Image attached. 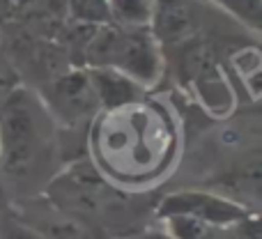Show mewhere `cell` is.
<instances>
[{
  "label": "cell",
  "instance_id": "14",
  "mask_svg": "<svg viewBox=\"0 0 262 239\" xmlns=\"http://www.w3.org/2000/svg\"><path fill=\"white\" fill-rule=\"evenodd\" d=\"M0 203H5V189H3V177H0Z\"/></svg>",
  "mask_w": 262,
  "mask_h": 239
},
{
  "label": "cell",
  "instance_id": "3",
  "mask_svg": "<svg viewBox=\"0 0 262 239\" xmlns=\"http://www.w3.org/2000/svg\"><path fill=\"white\" fill-rule=\"evenodd\" d=\"M81 67H113L149 90L161 81L163 53L152 28H118L113 23L92 28L83 46Z\"/></svg>",
  "mask_w": 262,
  "mask_h": 239
},
{
  "label": "cell",
  "instance_id": "11",
  "mask_svg": "<svg viewBox=\"0 0 262 239\" xmlns=\"http://www.w3.org/2000/svg\"><path fill=\"white\" fill-rule=\"evenodd\" d=\"M166 223V230L172 239H212L214 230L219 226L200 221V219L186 216V214H172V216L161 219Z\"/></svg>",
  "mask_w": 262,
  "mask_h": 239
},
{
  "label": "cell",
  "instance_id": "2",
  "mask_svg": "<svg viewBox=\"0 0 262 239\" xmlns=\"http://www.w3.org/2000/svg\"><path fill=\"white\" fill-rule=\"evenodd\" d=\"M60 126L49 115L35 88L26 83L0 104V177L7 193L44 189L41 175L55 161Z\"/></svg>",
  "mask_w": 262,
  "mask_h": 239
},
{
  "label": "cell",
  "instance_id": "15",
  "mask_svg": "<svg viewBox=\"0 0 262 239\" xmlns=\"http://www.w3.org/2000/svg\"><path fill=\"white\" fill-rule=\"evenodd\" d=\"M14 3H26V0H14Z\"/></svg>",
  "mask_w": 262,
  "mask_h": 239
},
{
  "label": "cell",
  "instance_id": "1",
  "mask_svg": "<svg viewBox=\"0 0 262 239\" xmlns=\"http://www.w3.org/2000/svg\"><path fill=\"white\" fill-rule=\"evenodd\" d=\"M180 145L172 111L147 95L99 111L88 126L90 161L115 189H147L161 182L177 163Z\"/></svg>",
  "mask_w": 262,
  "mask_h": 239
},
{
  "label": "cell",
  "instance_id": "8",
  "mask_svg": "<svg viewBox=\"0 0 262 239\" xmlns=\"http://www.w3.org/2000/svg\"><path fill=\"white\" fill-rule=\"evenodd\" d=\"M111 23L118 28H152L154 0H108Z\"/></svg>",
  "mask_w": 262,
  "mask_h": 239
},
{
  "label": "cell",
  "instance_id": "12",
  "mask_svg": "<svg viewBox=\"0 0 262 239\" xmlns=\"http://www.w3.org/2000/svg\"><path fill=\"white\" fill-rule=\"evenodd\" d=\"M0 239H46L41 232L23 223L16 214H7L0 219Z\"/></svg>",
  "mask_w": 262,
  "mask_h": 239
},
{
  "label": "cell",
  "instance_id": "4",
  "mask_svg": "<svg viewBox=\"0 0 262 239\" xmlns=\"http://www.w3.org/2000/svg\"><path fill=\"white\" fill-rule=\"evenodd\" d=\"M37 95L58 126L67 129L90 126V122L99 113V101L95 97L85 67L62 69L41 88H37Z\"/></svg>",
  "mask_w": 262,
  "mask_h": 239
},
{
  "label": "cell",
  "instance_id": "6",
  "mask_svg": "<svg viewBox=\"0 0 262 239\" xmlns=\"http://www.w3.org/2000/svg\"><path fill=\"white\" fill-rule=\"evenodd\" d=\"M195 28L193 0H154L152 32L159 44H177L189 39Z\"/></svg>",
  "mask_w": 262,
  "mask_h": 239
},
{
  "label": "cell",
  "instance_id": "7",
  "mask_svg": "<svg viewBox=\"0 0 262 239\" xmlns=\"http://www.w3.org/2000/svg\"><path fill=\"white\" fill-rule=\"evenodd\" d=\"M90 76L92 90L99 101V111L118 108V106L131 104L147 95L145 88H140L136 81H131L127 74L118 72L113 67H85Z\"/></svg>",
  "mask_w": 262,
  "mask_h": 239
},
{
  "label": "cell",
  "instance_id": "10",
  "mask_svg": "<svg viewBox=\"0 0 262 239\" xmlns=\"http://www.w3.org/2000/svg\"><path fill=\"white\" fill-rule=\"evenodd\" d=\"M221 12L232 16L237 23L249 28L251 32H260L262 26V0H209Z\"/></svg>",
  "mask_w": 262,
  "mask_h": 239
},
{
  "label": "cell",
  "instance_id": "9",
  "mask_svg": "<svg viewBox=\"0 0 262 239\" xmlns=\"http://www.w3.org/2000/svg\"><path fill=\"white\" fill-rule=\"evenodd\" d=\"M64 9L78 26L99 28L111 23L108 0H64Z\"/></svg>",
  "mask_w": 262,
  "mask_h": 239
},
{
  "label": "cell",
  "instance_id": "5",
  "mask_svg": "<svg viewBox=\"0 0 262 239\" xmlns=\"http://www.w3.org/2000/svg\"><path fill=\"white\" fill-rule=\"evenodd\" d=\"M157 216L166 219L172 214H186V216L200 219L209 226H237L246 219L258 216V212L249 209L246 205L232 200L226 193H214L205 189H180L163 195L161 203L157 205Z\"/></svg>",
  "mask_w": 262,
  "mask_h": 239
},
{
  "label": "cell",
  "instance_id": "13",
  "mask_svg": "<svg viewBox=\"0 0 262 239\" xmlns=\"http://www.w3.org/2000/svg\"><path fill=\"white\" fill-rule=\"evenodd\" d=\"M21 83H23V78H21V74H18V69L14 67V62L5 55V51H0V104H3Z\"/></svg>",
  "mask_w": 262,
  "mask_h": 239
}]
</instances>
